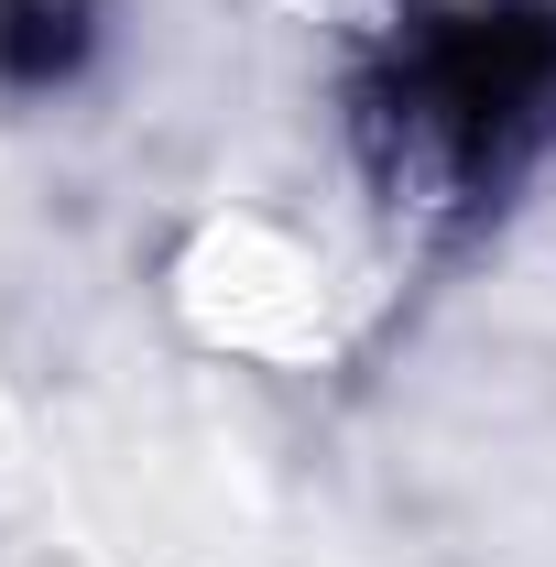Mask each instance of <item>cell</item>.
Returning <instances> with one entry per match:
<instances>
[{
    "label": "cell",
    "instance_id": "6da1fadb",
    "mask_svg": "<svg viewBox=\"0 0 556 567\" xmlns=\"http://www.w3.org/2000/svg\"><path fill=\"white\" fill-rule=\"evenodd\" d=\"M556 99V11H459L404 76V121H415L459 175L502 164V142H524Z\"/></svg>",
    "mask_w": 556,
    "mask_h": 567
},
{
    "label": "cell",
    "instance_id": "7a4b0ae2",
    "mask_svg": "<svg viewBox=\"0 0 556 567\" xmlns=\"http://www.w3.org/2000/svg\"><path fill=\"white\" fill-rule=\"evenodd\" d=\"M99 44V0H0V76L11 87H66Z\"/></svg>",
    "mask_w": 556,
    "mask_h": 567
}]
</instances>
